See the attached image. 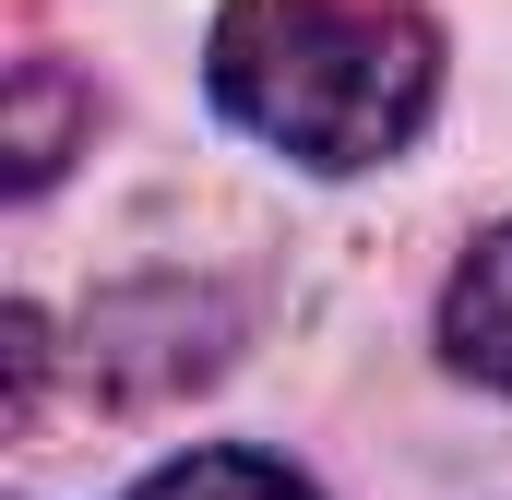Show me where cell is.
Returning a JSON list of instances; mask_svg holds the SVG:
<instances>
[{"mask_svg": "<svg viewBox=\"0 0 512 500\" xmlns=\"http://www.w3.org/2000/svg\"><path fill=\"white\" fill-rule=\"evenodd\" d=\"M203 84L251 143L346 179V167H393L429 131L441 24L417 0H227Z\"/></svg>", "mask_w": 512, "mask_h": 500, "instance_id": "1", "label": "cell"}, {"mask_svg": "<svg viewBox=\"0 0 512 500\" xmlns=\"http://www.w3.org/2000/svg\"><path fill=\"white\" fill-rule=\"evenodd\" d=\"M441 358L465 381H489V393H512V215L465 250L453 286H441Z\"/></svg>", "mask_w": 512, "mask_h": 500, "instance_id": "2", "label": "cell"}, {"mask_svg": "<svg viewBox=\"0 0 512 500\" xmlns=\"http://www.w3.org/2000/svg\"><path fill=\"white\" fill-rule=\"evenodd\" d=\"M131 500H322L298 465H274V453H179V465H155Z\"/></svg>", "mask_w": 512, "mask_h": 500, "instance_id": "3", "label": "cell"}, {"mask_svg": "<svg viewBox=\"0 0 512 500\" xmlns=\"http://www.w3.org/2000/svg\"><path fill=\"white\" fill-rule=\"evenodd\" d=\"M60 143H72V72L60 60H24L12 72V191H48Z\"/></svg>", "mask_w": 512, "mask_h": 500, "instance_id": "4", "label": "cell"}]
</instances>
